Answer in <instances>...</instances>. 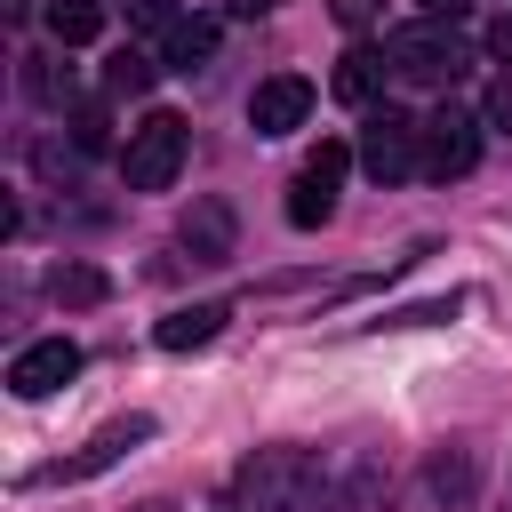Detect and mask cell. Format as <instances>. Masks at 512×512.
Segmentation results:
<instances>
[{"mask_svg": "<svg viewBox=\"0 0 512 512\" xmlns=\"http://www.w3.org/2000/svg\"><path fill=\"white\" fill-rule=\"evenodd\" d=\"M304 112H312V80L304 72H272V80L248 88V128L256 136H288V128H304Z\"/></svg>", "mask_w": 512, "mask_h": 512, "instance_id": "obj_8", "label": "cell"}, {"mask_svg": "<svg viewBox=\"0 0 512 512\" xmlns=\"http://www.w3.org/2000/svg\"><path fill=\"white\" fill-rule=\"evenodd\" d=\"M24 80H32V96H40V104H64V112H72V64H64V56H32V72H24Z\"/></svg>", "mask_w": 512, "mask_h": 512, "instance_id": "obj_18", "label": "cell"}, {"mask_svg": "<svg viewBox=\"0 0 512 512\" xmlns=\"http://www.w3.org/2000/svg\"><path fill=\"white\" fill-rule=\"evenodd\" d=\"M208 56H216V16H176V24H168L160 64H168V72H200Z\"/></svg>", "mask_w": 512, "mask_h": 512, "instance_id": "obj_13", "label": "cell"}, {"mask_svg": "<svg viewBox=\"0 0 512 512\" xmlns=\"http://www.w3.org/2000/svg\"><path fill=\"white\" fill-rule=\"evenodd\" d=\"M224 320H232V304H184V312H168V320L152 328V344H160V352H200V344L224 336Z\"/></svg>", "mask_w": 512, "mask_h": 512, "instance_id": "obj_12", "label": "cell"}, {"mask_svg": "<svg viewBox=\"0 0 512 512\" xmlns=\"http://www.w3.org/2000/svg\"><path fill=\"white\" fill-rule=\"evenodd\" d=\"M80 376V344L72 336H40V344H24L16 360H8V392L16 400H48V392H64Z\"/></svg>", "mask_w": 512, "mask_h": 512, "instance_id": "obj_7", "label": "cell"}, {"mask_svg": "<svg viewBox=\"0 0 512 512\" xmlns=\"http://www.w3.org/2000/svg\"><path fill=\"white\" fill-rule=\"evenodd\" d=\"M384 72H392L384 48H344L336 72H328V88H336V104H376L384 96Z\"/></svg>", "mask_w": 512, "mask_h": 512, "instance_id": "obj_11", "label": "cell"}, {"mask_svg": "<svg viewBox=\"0 0 512 512\" xmlns=\"http://www.w3.org/2000/svg\"><path fill=\"white\" fill-rule=\"evenodd\" d=\"M48 32L56 48H88L104 32V0H48Z\"/></svg>", "mask_w": 512, "mask_h": 512, "instance_id": "obj_15", "label": "cell"}, {"mask_svg": "<svg viewBox=\"0 0 512 512\" xmlns=\"http://www.w3.org/2000/svg\"><path fill=\"white\" fill-rule=\"evenodd\" d=\"M144 440H152V416H120V424H104V432H96V440H88L80 456L48 464L40 480H96L104 464H120V456H128V448H144Z\"/></svg>", "mask_w": 512, "mask_h": 512, "instance_id": "obj_9", "label": "cell"}, {"mask_svg": "<svg viewBox=\"0 0 512 512\" xmlns=\"http://www.w3.org/2000/svg\"><path fill=\"white\" fill-rule=\"evenodd\" d=\"M32 8H40V0H8V24H32Z\"/></svg>", "mask_w": 512, "mask_h": 512, "instance_id": "obj_26", "label": "cell"}, {"mask_svg": "<svg viewBox=\"0 0 512 512\" xmlns=\"http://www.w3.org/2000/svg\"><path fill=\"white\" fill-rule=\"evenodd\" d=\"M344 168H352L344 144H320V152L296 168V184H288V224H296V232H312V224L336 216V184H344Z\"/></svg>", "mask_w": 512, "mask_h": 512, "instance_id": "obj_6", "label": "cell"}, {"mask_svg": "<svg viewBox=\"0 0 512 512\" xmlns=\"http://www.w3.org/2000/svg\"><path fill=\"white\" fill-rule=\"evenodd\" d=\"M128 16H136V24H160V32H168V24H176V0H128Z\"/></svg>", "mask_w": 512, "mask_h": 512, "instance_id": "obj_21", "label": "cell"}, {"mask_svg": "<svg viewBox=\"0 0 512 512\" xmlns=\"http://www.w3.org/2000/svg\"><path fill=\"white\" fill-rule=\"evenodd\" d=\"M224 8H232V16H272L280 0H224Z\"/></svg>", "mask_w": 512, "mask_h": 512, "instance_id": "obj_25", "label": "cell"}, {"mask_svg": "<svg viewBox=\"0 0 512 512\" xmlns=\"http://www.w3.org/2000/svg\"><path fill=\"white\" fill-rule=\"evenodd\" d=\"M152 80H160V64H152L144 48H112V64H104V88H112V96H144Z\"/></svg>", "mask_w": 512, "mask_h": 512, "instance_id": "obj_17", "label": "cell"}, {"mask_svg": "<svg viewBox=\"0 0 512 512\" xmlns=\"http://www.w3.org/2000/svg\"><path fill=\"white\" fill-rule=\"evenodd\" d=\"M64 128H72V152H104V144H112V112H104V104H72Z\"/></svg>", "mask_w": 512, "mask_h": 512, "instance_id": "obj_19", "label": "cell"}, {"mask_svg": "<svg viewBox=\"0 0 512 512\" xmlns=\"http://www.w3.org/2000/svg\"><path fill=\"white\" fill-rule=\"evenodd\" d=\"M384 56H392V72L400 80H416V88H456L464 80V64H472V48L456 40V24H400L392 40H384Z\"/></svg>", "mask_w": 512, "mask_h": 512, "instance_id": "obj_2", "label": "cell"}, {"mask_svg": "<svg viewBox=\"0 0 512 512\" xmlns=\"http://www.w3.org/2000/svg\"><path fill=\"white\" fill-rule=\"evenodd\" d=\"M488 128H496V136H512V80L488 96Z\"/></svg>", "mask_w": 512, "mask_h": 512, "instance_id": "obj_22", "label": "cell"}, {"mask_svg": "<svg viewBox=\"0 0 512 512\" xmlns=\"http://www.w3.org/2000/svg\"><path fill=\"white\" fill-rule=\"evenodd\" d=\"M480 112H464V104H440L432 120H424V176H440V184H456V176H472V160H480Z\"/></svg>", "mask_w": 512, "mask_h": 512, "instance_id": "obj_5", "label": "cell"}, {"mask_svg": "<svg viewBox=\"0 0 512 512\" xmlns=\"http://www.w3.org/2000/svg\"><path fill=\"white\" fill-rule=\"evenodd\" d=\"M184 144H192V128H184L176 112H144V120L128 128V144H120V176H128V192H168L176 168H184Z\"/></svg>", "mask_w": 512, "mask_h": 512, "instance_id": "obj_3", "label": "cell"}, {"mask_svg": "<svg viewBox=\"0 0 512 512\" xmlns=\"http://www.w3.org/2000/svg\"><path fill=\"white\" fill-rule=\"evenodd\" d=\"M472 480H480V472H472V456H464V448H440V456L424 464V488H432L440 504H464V496H472Z\"/></svg>", "mask_w": 512, "mask_h": 512, "instance_id": "obj_16", "label": "cell"}, {"mask_svg": "<svg viewBox=\"0 0 512 512\" xmlns=\"http://www.w3.org/2000/svg\"><path fill=\"white\" fill-rule=\"evenodd\" d=\"M312 488H320L312 448H256L232 472V512H304Z\"/></svg>", "mask_w": 512, "mask_h": 512, "instance_id": "obj_1", "label": "cell"}, {"mask_svg": "<svg viewBox=\"0 0 512 512\" xmlns=\"http://www.w3.org/2000/svg\"><path fill=\"white\" fill-rule=\"evenodd\" d=\"M328 16H336L344 32H368V24L384 16V0H328Z\"/></svg>", "mask_w": 512, "mask_h": 512, "instance_id": "obj_20", "label": "cell"}, {"mask_svg": "<svg viewBox=\"0 0 512 512\" xmlns=\"http://www.w3.org/2000/svg\"><path fill=\"white\" fill-rule=\"evenodd\" d=\"M416 8H424L432 24H456V16H464V0H416Z\"/></svg>", "mask_w": 512, "mask_h": 512, "instance_id": "obj_24", "label": "cell"}, {"mask_svg": "<svg viewBox=\"0 0 512 512\" xmlns=\"http://www.w3.org/2000/svg\"><path fill=\"white\" fill-rule=\"evenodd\" d=\"M488 56H496V64H512V16H496V24H488Z\"/></svg>", "mask_w": 512, "mask_h": 512, "instance_id": "obj_23", "label": "cell"}, {"mask_svg": "<svg viewBox=\"0 0 512 512\" xmlns=\"http://www.w3.org/2000/svg\"><path fill=\"white\" fill-rule=\"evenodd\" d=\"M360 168H368L376 184H400V176H416V168H424V120H416V112H392V104H376V112L360 120Z\"/></svg>", "mask_w": 512, "mask_h": 512, "instance_id": "obj_4", "label": "cell"}, {"mask_svg": "<svg viewBox=\"0 0 512 512\" xmlns=\"http://www.w3.org/2000/svg\"><path fill=\"white\" fill-rule=\"evenodd\" d=\"M48 296H56L64 312H88V304L112 296V280H104L96 264H56V272H48Z\"/></svg>", "mask_w": 512, "mask_h": 512, "instance_id": "obj_14", "label": "cell"}, {"mask_svg": "<svg viewBox=\"0 0 512 512\" xmlns=\"http://www.w3.org/2000/svg\"><path fill=\"white\" fill-rule=\"evenodd\" d=\"M176 240L192 248V264H232V208L224 200H192L184 224H176Z\"/></svg>", "mask_w": 512, "mask_h": 512, "instance_id": "obj_10", "label": "cell"}]
</instances>
